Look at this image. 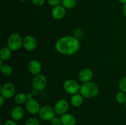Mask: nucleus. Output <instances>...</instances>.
I'll use <instances>...</instances> for the list:
<instances>
[{
    "mask_svg": "<svg viewBox=\"0 0 126 125\" xmlns=\"http://www.w3.org/2000/svg\"><path fill=\"white\" fill-rule=\"evenodd\" d=\"M55 49L60 53L65 55H73L77 53L80 48L79 39L71 36L60 38L55 45Z\"/></svg>",
    "mask_w": 126,
    "mask_h": 125,
    "instance_id": "nucleus-1",
    "label": "nucleus"
},
{
    "mask_svg": "<svg viewBox=\"0 0 126 125\" xmlns=\"http://www.w3.org/2000/svg\"><path fill=\"white\" fill-rule=\"evenodd\" d=\"M98 87L92 82H86L81 86L79 93L84 98L91 99L95 98L98 94Z\"/></svg>",
    "mask_w": 126,
    "mask_h": 125,
    "instance_id": "nucleus-2",
    "label": "nucleus"
},
{
    "mask_svg": "<svg viewBox=\"0 0 126 125\" xmlns=\"http://www.w3.org/2000/svg\"><path fill=\"white\" fill-rule=\"evenodd\" d=\"M23 39L17 33H13L7 39V47L12 51H17L23 46Z\"/></svg>",
    "mask_w": 126,
    "mask_h": 125,
    "instance_id": "nucleus-3",
    "label": "nucleus"
},
{
    "mask_svg": "<svg viewBox=\"0 0 126 125\" xmlns=\"http://www.w3.org/2000/svg\"><path fill=\"white\" fill-rule=\"evenodd\" d=\"M16 87L11 82H7L0 86V93L5 99H11L16 96Z\"/></svg>",
    "mask_w": 126,
    "mask_h": 125,
    "instance_id": "nucleus-4",
    "label": "nucleus"
},
{
    "mask_svg": "<svg viewBox=\"0 0 126 125\" xmlns=\"http://www.w3.org/2000/svg\"><path fill=\"white\" fill-rule=\"evenodd\" d=\"M39 116L42 120L44 121H51L52 119L55 116V113L54 108L50 105H44L41 108L39 112Z\"/></svg>",
    "mask_w": 126,
    "mask_h": 125,
    "instance_id": "nucleus-5",
    "label": "nucleus"
},
{
    "mask_svg": "<svg viewBox=\"0 0 126 125\" xmlns=\"http://www.w3.org/2000/svg\"><path fill=\"white\" fill-rule=\"evenodd\" d=\"M47 80L44 75L39 74L34 75L32 81V85L33 89L38 91H42L46 87Z\"/></svg>",
    "mask_w": 126,
    "mask_h": 125,
    "instance_id": "nucleus-6",
    "label": "nucleus"
},
{
    "mask_svg": "<svg viewBox=\"0 0 126 125\" xmlns=\"http://www.w3.org/2000/svg\"><path fill=\"white\" fill-rule=\"evenodd\" d=\"M81 86L76 80L68 79L63 83V89L66 93L71 95L77 94L79 92Z\"/></svg>",
    "mask_w": 126,
    "mask_h": 125,
    "instance_id": "nucleus-7",
    "label": "nucleus"
},
{
    "mask_svg": "<svg viewBox=\"0 0 126 125\" xmlns=\"http://www.w3.org/2000/svg\"><path fill=\"white\" fill-rule=\"evenodd\" d=\"M54 110L56 114L62 115L67 113L69 109V102L66 99H60L56 102L54 105Z\"/></svg>",
    "mask_w": 126,
    "mask_h": 125,
    "instance_id": "nucleus-8",
    "label": "nucleus"
},
{
    "mask_svg": "<svg viewBox=\"0 0 126 125\" xmlns=\"http://www.w3.org/2000/svg\"><path fill=\"white\" fill-rule=\"evenodd\" d=\"M25 105L27 111L32 115L39 113V110L41 108L38 100L34 99H28L25 104Z\"/></svg>",
    "mask_w": 126,
    "mask_h": 125,
    "instance_id": "nucleus-9",
    "label": "nucleus"
},
{
    "mask_svg": "<svg viewBox=\"0 0 126 125\" xmlns=\"http://www.w3.org/2000/svg\"><path fill=\"white\" fill-rule=\"evenodd\" d=\"M23 47L27 51H33L37 47L36 40L32 36H26L23 39Z\"/></svg>",
    "mask_w": 126,
    "mask_h": 125,
    "instance_id": "nucleus-10",
    "label": "nucleus"
},
{
    "mask_svg": "<svg viewBox=\"0 0 126 125\" xmlns=\"http://www.w3.org/2000/svg\"><path fill=\"white\" fill-rule=\"evenodd\" d=\"M28 69L29 72L34 75L41 74L42 71V66L41 62L37 60H32L28 64Z\"/></svg>",
    "mask_w": 126,
    "mask_h": 125,
    "instance_id": "nucleus-11",
    "label": "nucleus"
},
{
    "mask_svg": "<svg viewBox=\"0 0 126 125\" xmlns=\"http://www.w3.org/2000/svg\"><path fill=\"white\" fill-rule=\"evenodd\" d=\"M94 76L93 72L89 68H84L79 71L78 74V78L82 83L91 82Z\"/></svg>",
    "mask_w": 126,
    "mask_h": 125,
    "instance_id": "nucleus-12",
    "label": "nucleus"
},
{
    "mask_svg": "<svg viewBox=\"0 0 126 125\" xmlns=\"http://www.w3.org/2000/svg\"><path fill=\"white\" fill-rule=\"evenodd\" d=\"M66 14V9L62 5H59L53 7L51 12L52 17L55 20H61L64 18Z\"/></svg>",
    "mask_w": 126,
    "mask_h": 125,
    "instance_id": "nucleus-13",
    "label": "nucleus"
},
{
    "mask_svg": "<svg viewBox=\"0 0 126 125\" xmlns=\"http://www.w3.org/2000/svg\"><path fill=\"white\" fill-rule=\"evenodd\" d=\"M11 115L12 120H15L16 121H20L25 116V110L22 107H20V105L16 106L11 110Z\"/></svg>",
    "mask_w": 126,
    "mask_h": 125,
    "instance_id": "nucleus-14",
    "label": "nucleus"
},
{
    "mask_svg": "<svg viewBox=\"0 0 126 125\" xmlns=\"http://www.w3.org/2000/svg\"><path fill=\"white\" fill-rule=\"evenodd\" d=\"M61 121L62 125H76V118L72 114L66 113L61 115Z\"/></svg>",
    "mask_w": 126,
    "mask_h": 125,
    "instance_id": "nucleus-15",
    "label": "nucleus"
},
{
    "mask_svg": "<svg viewBox=\"0 0 126 125\" xmlns=\"http://www.w3.org/2000/svg\"><path fill=\"white\" fill-rule=\"evenodd\" d=\"M84 98L80 93H77L71 96L70 102L75 107H79L83 104Z\"/></svg>",
    "mask_w": 126,
    "mask_h": 125,
    "instance_id": "nucleus-16",
    "label": "nucleus"
},
{
    "mask_svg": "<svg viewBox=\"0 0 126 125\" xmlns=\"http://www.w3.org/2000/svg\"><path fill=\"white\" fill-rule=\"evenodd\" d=\"M12 55V50L8 47H4L0 51V59L4 61L9 60Z\"/></svg>",
    "mask_w": 126,
    "mask_h": 125,
    "instance_id": "nucleus-17",
    "label": "nucleus"
},
{
    "mask_svg": "<svg viewBox=\"0 0 126 125\" xmlns=\"http://www.w3.org/2000/svg\"><path fill=\"white\" fill-rule=\"evenodd\" d=\"M27 94H25L23 93H19L18 94H16L14 96V101L18 105H22L25 104L26 102L27 101Z\"/></svg>",
    "mask_w": 126,
    "mask_h": 125,
    "instance_id": "nucleus-18",
    "label": "nucleus"
},
{
    "mask_svg": "<svg viewBox=\"0 0 126 125\" xmlns=\"http://www.w3.org/2000/svg\"><path fill=\"white\" fill-rule=\"evenodd\" d=\"M62 4L67 9H71L76 6L77 3V0H62Z\"/></svg>",
    "mask_w": 126,
    "mask_h": 125,
    "instance_id": "nucleus-19",
    "label": "nucleus"
},
{
    "mask_svg": "<svg viewBox=\"0 0 126 125\" xmlns=\"http://www.w3.org/2000/svg\"><path fill=\"white\" fill-rule=\"evenodd\" d=\"M116 100L120 104H124L126 101V94L125 93L119 91L116 94Z\"/></svg>",
    "mask_w": 126,
    "mask_h": 125,
    "instance_id": "nucleus-20",
    "label": "nucleus"
},
{
    "mask_svg": "<svg viewBox=\"0 0 126 125\" xmlns=\"http://www.w3.org/2000/svg\"><path fill=\"white\" fill-rule=\"evenodd\" d=\"M1 72L4 76H9L12 73V68L10 65L4 64L2 67L0 69Z\"/></svg>",
    "mask_w": 126,
    "mask_h": 125,
    "instance_id": "nucleus-21",
    "label": "nucleus"
},
{
    "mask_svg": "<svg viewBox=\"0 0 126 125\" xmlns=\"http://www.w3.org/2000/svg\"><path fill=\"white\" fill-rule=\"evenodd\" d=\"M25 125H40V122L36 118L30 117L27 119Z\"/></svg>",
    "mask_w": 126,
    "mask_h": 125,
    "instance_id": "nucleus-22",
    "label": "nucleus"
},
{
    "mask_svg": "<svg viewBox=\"0 0 126 125\" xmlns=\"http://www.w3.org/2000/svg\"><path fill=\"white\" fill-rule=\"evenodd\" d=\"M118 87H119V91L126 93V77H123L120 80Z\"/></svg>",
    "mask_w": 126,
    "mask_h": 125,
    "instance_id": "nucleus-23",
    "label": "nucleus"
},
{
    "mask_svg": "<svg viewBox=\"0 0 126 125\" xmlns=\"http://www.w3.org/2000/svg\"><path fill=\"white\" fill-rule=\"evenodd\" d=\"M50 124H51V125H62L61 118L59 117H57V116H55L50 121Z\"/></svg>",
    "mask_w": 126,
    "mask_h": 125,
    "instance_id": "nucleus-24",
    "label": "nucleus"
},
{
    "mask_svg": "<svg viewBox=\"0 0 126 125\" xmlns=\"http://www.w3.org/2000/svg\"><path fill=\"white\" fill-rule=\"evenodd\" d=\"M47 2L50 6H52L53 7H54L55 6L60 5L61 1L60 0H47Z\"/></svg>",
    "mask_w": 126,
    "mask_h": 125,
    "instance_id": "nucleus-25",
    "label": "nucleus"
},
{
    "mask_svg": "<svg viewBox=\"0 0 126 125\" xmlns=\"http://www.w3.org/2000/svg\"><path fill=\"white\" fill-rule=\"evenodd\" d=\"M82 34H83V31L81 28H77L75 31V37L77 38V39L81 38L82 37Z\"/></svg>",
    "mask_w": 126,
    "mask_h": 125,
    "instance_id": "nucleus-26",
    "label": "nucleus"
},
{
    "mask_svg": "<svg viewBox=\"0 0 126 125\" xmlns=\"http://www.w3.org/2000/svg\"><path fill=\"white\" fill-rule=\"evenodd\" d=\"M32 2L33 4L37 7H41L43 6L45 2V0H32Z\"/></svg>",
    "mask_w": 126,
    "mask_h": 125,
    "instance_id": "nucleus-27",
    "label": "nucleus"
},
{
    "mask_svg": "<svg viewBox=\"0 0 126 125\" xmlns=\"http://www.w3.org/2000/svg\"><path fill=\"white\" fill-rule=\"evenodd\" d=\"M4 125H17V123L14 120H7L5 122Z\"/></svg>",
    "mask_w": 126,
    "mask_h": 125,
    "instance_id": "nucleus-28",
    "label": "nucleus"
},
{
    "mask_svg": "<svg viewBox=\"0 0 126 125\" xmlns=\"http://www.w3.org/2000/svg\"><path fill=\"white\" fill-rule=\"evenodd\" d=\"M5 100H6V99H5L2 96H0V105H1V106H2L3 104H4Z\"/></svg>",
    "mask_w": 126,
    "mask_h": 125,
    "instance_id": "nucleus-29",
    "label": "nucleus"
},
{
    "mask_svg": "<svg viewBox=\"0 0 126 125\" xmlns=\"http://www.w3.org/2000/svg\"><path fill=\"white\" fill-rule=\"evenodd\" d=\"M27 99H33V94L32 93H29L28 94H27Z\"/></svg>",
    "mask_w": 126,
    "mask_h": 125,
    "instance_id": "nucleus-30",
    "label": "nucleus"
},
{
    "mask_svg": "<svg viewBox=\"0 0 126 125\" xmlns=\"http://www.w3.org/2000/svg\"><path fill=\"white\" fill-rule=\"evenodd\" d=\"M123 13H124V16L126 17V4L124 5V7H123Z\"/></svg>",
    "mask_w": 126,
    "mask_h": 125,
    "instance_id": "nucleus-31",
    "label": "nucleus"
},
{
    "mask_svg": "<svg viewBox=\"0 0 126 125\" xmlns=\"http://www.w3.org/2000/svg\"><path fill=\"white\" fill-rule=\"evenodd\" d=\"M4 61L2 60H1V59H0V69L1 68V67H2V66L4 65Z\"/></svg>",
    "mask_w": 126,
    "mask_h": 125,
    "instance_id": "nucleus-32",
    "label": "nucleus"
},
{
    "mask_svg": "<svg viewBox=\"0 0 126 125\" xmlns=\"http://www.w3.org/2000/svg\"><path fill=\"white\" fill-rule=\"evenodd\" d=\"M119 1V2H120V3L123 4H126V0H118Z\"/></svg>",
    "mask_w": 126,
    "mask_h": 125,
    "instance_id": "nucleus-33",
    "label": "nucleus"
},
{
    "mask_svg": "<svg viewBox=\"0 0 126 125\" xmlns=\"http://www.w3.org/2000/svg\"><path fill=\"white\" fill-rule=\"evenodd\" d=\"M18 1H27L28 0H18Z\"/></svg>",
    "mask_w": 126,
    "mask_h": 125,
    "instance_id": "nucleus-34",
    "label": "nucleus"
},
{
    "mask_svg": "<svg viewBox=\"0 0 126 125\" xmlns=\"http://www.w3.org/2000/svg\"><path fill=\"white\" fill-rule=\"evenodd\" d=\"M124 107H125V108L126 109V102L124 103Z\"/></svg>",
    "mask_w": 126,
    "mask_h": 125,
    "instance_id": "nucleus-35",
    "label": "nucleus"
},
{
    "mask_svg": "<svg viewBox=\"0 0 126 125\" xmlns=\"http://www.w3.org/2000/svg\"><path fill=\"white\" fill-rule=\"evenodd\" d=\"M60 1H61V2H62V0H60Z\"/></svg>",
    "mask_w": 126,
    "mask_h": 125,
    "instance_id": "nucleus-36",
    "label": "nucleus"
}]
</instances>
